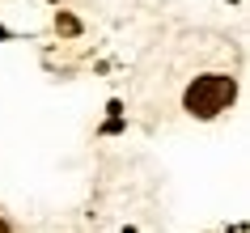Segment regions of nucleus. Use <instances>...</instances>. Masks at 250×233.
Masks as SVG:
<instances>
[{"label":"nucleus","instance_id":"f257e3e1","mask_svg":"<svg viewBox=\"0 0 250 233\" xmlns=\"http://www.w3.org/2000/svg\"><path fill=\"white\" fill-rule=\"evenodd\" d=\"M233 98H237V81L225 77V72H208V77H199L187 89V110L199 119H212V115H221L225 106H233Z\"/></svg>","mask_w":250,"mask_h":233},{"label":"nucleus","instance_id":"f03ea898","mask_svg":"<svg viewBox=\"0 0 250 233\" xmlns=\"http://www.w3.org/2000/svg\"><path fill=\"white\" fill-rule=\"evenodd\" d=\"M55 26L64 30V34H77V21H72V17H60V21H55Z\"/></svg>","mask_w":250,"mask_h":233},{"label":"nucleus","instance_id":"7ed1b4c3","mask_svg":"<svg viewBox=\"0 0 250 233\" xmlns=\"http://www.w3.org/2000/svg\"><path fill=\"white\" fill-rule=\"evenodd\" d=\"M0 233H9V225H4V220H0Z\"/></svg>","mask_w":250,"mask_h":233},{"label":"nucleus","instance_id":"20e7f679","mask_svg":"<svg viewBox=\"0 0 250 233\" xmlns=\"http://www.w3.org/2000/svg\"><path fill=\"white\" fill-rule=\"evenodd\" d=\"M4 34H9V30H4V26H0V39H4Z\"/></svg>","mask_w":250,"mask_h":233}]
</instances>
